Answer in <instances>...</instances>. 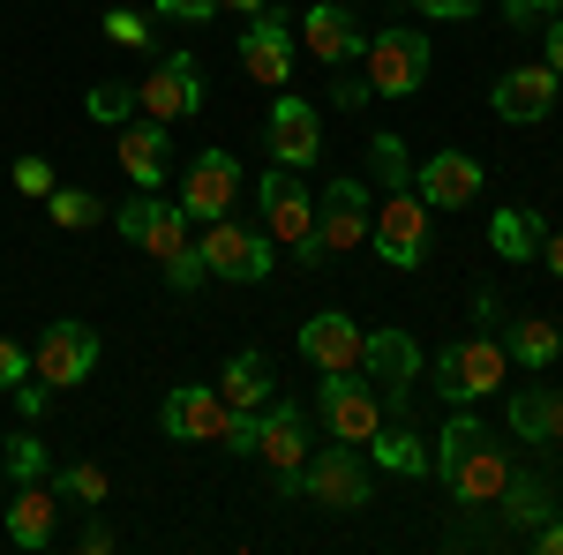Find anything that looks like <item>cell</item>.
I'll use <instances>...</instances> for the list:
<instances>
[{"label":"cell","mask_w":563,"mask_h":555,"mask_svg":"<svg viewBox=\"0 0 563 555\" xmlns=\"http://www.w3.org/2000/svg\"><path fill=\"white\" fill-rule=\"evenodd\" d=\"M158 421L174 443H218V451H256V413H233L218 384H174Z\"/></svg>","instance_id":"obj_1"},{"label":"cell","mask_w":563,"mask_h":555,"mask_svg":"<svg viewBox=\"0 0 563 555\" xmlns=\"http://www.w3.org/2000/svg\"><path fill=\"white\" fill-rule=\"evenodd\" d=\"M256 203H263V233L286 241V248L301 256V270H316V263H323V241H316V196L301 188V173L271 166L256 180Z\"/></svg>","instance_id":"obj_2"},{"label":"cell","mask_w":563,"mask_h":555,"mask_svg":"<svg viewBox=\"0 0 563 555\" xmlns=\"http://www.w3.org/2000/svg\"><path fill=\"white\" fill-rule=\"evenodd\" d=\"M429 68H435V53H429V38H421L413 23L376 31V38H368V53H361V76H368V90H376V98H413V90L429 84Z\"/></svg>","instance_id":"obj_3"},{"label":"cell","mask_w":563,"mask_h":555,"mask_svg":"<svg viewBox=\"0 0 563 555\" xmlns=\"http://www.w3.org/2000/svg\"><path fill=\"white\" fill-rule=\"evenodd\" d=\"M368 248H376L390 270H421V263H429V203H421V188H390L384 203H376Z\"/></svg>","instance_id":"obj_4"},{"label":"cell","mask_w":563,"mask_h":555,"mask_svg":"<svg viewBox=\"0 0 563 555\" xmlns=\"http://www.w3.org/2000/svg\"><path fill=\"white\" fill-rule=\"evenodd\" d=\"M429 376L435 390L451 398V406H474V398H488V390H504V376H511V353L496 338H459V345H443L429 360Z\"/></svg>","instance_id":"obj_5"},{"label":"cell","mask_w":563,"mask_h":555,"mask_svg":"<svg viewBox=\"0 0 563 555\" xmlns=\"http://www.w3.org/2000/svg\"><path fill=\"white\" fill-rule=\"evenodd\" d=\"M316 413H323V428H331L339 443H361V451H368V435L390 421L384 390L368 384L361 368H339V376H323V390H316Z\"/></svg>","instance_id":"obj_6"},{"label":"cell","mask_w":563,"mask_h":555,"mask_svg":"<svg viewBox=\"0 0 563 555\" xmlns=\"http://www.w3.org/2000/svg\"><path fill=\"white\" fill-rule=\"evenodd\" d=\"M256 458L271 466V480H278V496H294L301 503V466H308V421L294 398H278L271 390V406L256 413Z\"/></svg>","instance_id":"obj_7"},{"label":"cell","mask_w":563,"mask_h":555,"mask_svg":"<svg viewBox=\"0 0 563 555\" xmlns=\"http://www.w3.org/2000/svg\"><path fill=\"white\" fill-rule=\"evenodd\" d=\"M196 256L211 278H233V286H263L271 278V233L263 225H233V218H211L203 225V241H196Z\"/></svg>","instance_id":"obj_8"},{"label":"cell","mask_w":563,"mask_h":555,"mask_svg":"<svg viewBox=\"0 0 563 555\" xmlns=\"http://www.w3.org/2000/svg\"><path fill=\"white\" fill-rule=\"evenodd\" d=\"M301 496L323 503V511H361V503H376V488H368V473H361V443H323V451H308Z\"/></svg>","instance_id":"obj_9"},{"label":"cell","mask_w":563,"mask_h":555,"mask_svg":"<svg viewBox=\"0 0 563 555\" xmlns=\"http://www.w3.org/2000/svg\"><path fill=\"white\" fill-rule=\"evenodd\" d=\"M368 218H376V203H368V180H331L323 196H316V241H323V256H353V248H368Z\"/></svg>","instance_id":"obj_10"},{"label":"cell","mask_w":563,"mask_h":555,"mask_svg":"<svg viewBox=\"0 0 563 555\" xmlns=\"http://www.w3.org/2000/svg\"><path fill=\"white\" fill-rule=\"evenodd\" d=\"M98 331L90 323H45L38 331V345H31V376L38 384H53V390H68V384H84L90 368H98Z\"/></svg>","instance_id":"obj_11"},{"label":"cell","mask_w":563,"mask_h":555,"mask_svg":"<svg viewBox=\"0 0 563 555\" xmlns=\"http://www.w3.org/2000/svg\"><path fill=\"white\" fill-rule=\"evenodd\" d=\"M196 106H203V68H196L188 53H166V60L135 84V113H151V121H166V129L188 121Z\"/></svg>","instance_id":"obj_12"},{"label":"cell","mask_w":563,"mask_h":555,"mask_svg":"<svg viewBox=\"0 0 563 555\" xmlns=\"http://www.w3.org/2000/svg\"><path fill=\"white\" fill-rule=\"evenodd\" d=\"M241 203V166H233V151H203L188 180H180V211L196 218V225H211V218H233Z\"/></svg>","instance_id":"obj_13"},{"label":"cell","mask_w":563,"mask_h":555,"mask_svg":"<svg viewBox=\"0 0 563 555\" xmlns=\"http://www.w3.org/2000/svg\"><path fill=\"white\" fill-rule=\"evenodd\" d=\"M121 241H135L151 263H174L180 248H196V241H188V211H180V203H158V196L121 203Z\"/></svg>","instance_id":"obj_14"},{"label":"cell","mask_w":563,"mask_h":555,"mask_svg":"<svg viewBox=\"0 0 563 555\" xmlns=\"http://www.w3.org/2000/svg\"><path fill=\"white\" fill-rule=\"evenodd\" d=\"M323 158V121L308 98H271V166L286 173H308Z\"/></svg>","instance_id":"obj_15"},{"label":"cell","mask_w":563,"mask_h":555,"mask_svg":"<svg viewBox=\"0 0 563 555\" xmlns=\"http://www.w3.org/2000/svg\"><path fill=\"white\" fill-rule=\"evenodd\" d=\"M301 45L323 60V68H353L361 53H368V38H361V15H353L346 0H316L301 15Z\"/></svg>","instance_id":"obj_16"},{"label":"cell","mask_w":563,"mask_h":555,"mask_svg":"<svg viewBox=\"0 0 563 555\" xmlns=\"http://www.w3.org/2000/svg\"><path fill=\"white\" fill-rule=\"evenodd\" d=\"M361 345H368V331L353 323L346 308H323V315H308V323H301V360L316 368V376L361 368Z\"/></svg>","instance_id":"obj_17"},{"label":"cell","mask_w":563,"mask_h":555,"mask_svg":"<svg viewBox=\"0 0 563 555\" xmlns=\"http://www.w3.org/2000/svg\"><path fill=\"white\" fill-rule=\"evenodd\" d=\"M361 376L384 390V406H406V390L421 384V345L406 338V331H368V345H361Z\"/></svg>","instance_id":"obj_18"},{"label":"cell","mask_w":563,"mask_h":555,"mask_svg":"<svg viewBox=\"0 0 563 555\" xmlns=\"http://www.w3.org/2000/svg\"><path fill=\"white\" fill-rule=\"evenodd\" d=\"M241 68H249V84H286V76H294V15H278V8L249 15V31H241Z\"/></svg>","instance_id":"obj_19"},{"label":"cell","mask_w":563,"mask_h":555,"mask_svg":"<svg viewBox=\"0 0 563 555\" xmlns=\"http://www.w3.org/2000/svg\"><path fill=\"white\" fill-rule=\"evenodd\" d=\"M413 188H421L429 211H466V203H481V158H466V151H435V158H421Z\"/></svg>","instance_id":"obj_20"},{"label":"cell","mask_w":563,"mask_h":555,"mask_svg":"<svg viewBox=\"0 0 563 555\" xmlns=\"http://www.w3.org/2000/svg\"><path fill=\"white\" fill-rule=\"evenodd\" d=\"M556 90H563V76L533 60V68H511V76H496V90H488V106H496L504 121H549Z\"/></svg>","instance_id":"obj_21"},{"label":"cell","mask_w":563,"mask_h":555,"mask_svg":"<svg viewBox=\"0 0 563 555\" xmlns=\"http://www.w3.org/2000/svg\"><path fill=\"white\" fill-rule=\"evenodd\" d=\"M53 533H60V488H45V480H15L8 541H15V548H53Z\"/></svg>","instance_id":"obj_22"},{"label":"cell","mask_w":563,"mask_h":555,"mask_svg":"<svg viewBox=\"0 0 563 555\" xmlns=\"http://www.w3.org/2000/svg\"><path fill=\"white\" fill-rule=\"evenodd\" d=\"M166 158H174L166 151V121H151V113L143 121H121V173H129L143 196L166 188Z\"/></svg>","instance_id":"obj_23"},{"label":"cell","mask_w":563,"mask_h":555,"mask_svg":"<svg viewBox=\"0 0 563 555\" xmlns=\"http://www.w3.org/2000/svg\"><path fill=\"white\" fill-rule=\"evenodd\" d=\"M504 480H511V458H504V451H496L488 435H481L474 451H466L459 466L443 473V488H451L459 503H496V496H504Z\"/></svg>","instance_id":"obj_24"},{"label":"cell","mask_w":563,"mask_h":555,"mask_svg":"<svg viewBox=\"0 0 563 555\" xmlns=\"http://www.w3.org/2000/svg\"><path fill=\"white\" fill-rule=\"evenodd\" d=\"M511 435L519 443H563V390L549 384L511 390Z\"/></svg>","instance_id":"obj_25"},{"label":"cell","mask_w":563,"mask_h":555,"mask_svg":"<svg viewBox=\"0 0 563 555\" xmlns=\"http://www.w3.org/2000/svg\"><path fill=\"white\" fill-rule=\"evenodd\" d=\"M271 390H278V384H271V360H263V353H233L225 376H218V398H225L233 413H263Z\"/></svg>","instance_id":"obj_26"},{"label":"cell","mask_w":563,"mask_h":555,"mask_svg":"<svg viewBox=\"0 0 563 555\" xmlns=\"http://www.w3.org/2000/svg\"><path fill=\"white\" fill-rule=\"evenodd\" d=\"M488 248H496L504 263H533V256H541V218L526 211V203L496 211V218H488Z\"/></svg>","instance_id":"obj_27"},{"label":"cell","mask_w":563,"mask_h":555,"mask_svg":"<svg viewBox=\"0 0 563 555\" xmlns=\"http://www.w3.org/2000/svg\"><path fill=\"white\" fill-rule=\"evenodd\" d=\"M504 353L526 360V368H549V360L563 353V331L549 323V315H519V323H511V338H504Z\"/></svg>","instance_id":"obj_28"},{"label":"cell","mask_w":563,"mask_h":555,"mask_svg":"<svg viewBox=\"0 0 563 555\" xmlns=\"http://www.w3.org/2000/svg\"><path fill=\"white\" fill-rule=\"evenodd\" d=\"M496 503H504V518H511V525H526V533H533L541 518L556 511V503H549V480H533V473H511Z\"/></svg>","instance_id":"obj_29"},{"label":"cell","mask_w":563,"mask_h":555,"mask_svg":"<svg viewBox=\"0 0 563 555\" xmlns=\"http://www.w3.org/2000/svg\"><path fill=\"white\" fill-rule=\"evenodd\" d=\"M368 451H376V466L384 473H406V480H413V473H429V451H421V435H406V428H376V435H368Z\"/></svg>","instance_id":"obj_30"},{"label":"cell","mask_w":563,"mask_h":555,"mask_svg":"<svg viewBox=\"0 0 563 555\" xmlns=\"http://www.w3.org/2000/svg\"><path fill=\"white\" fill-rule=\"evenodd\" d=\"M45 218H53L60 233H90V225H106V203H98L90 188H60V180H53V196H45Z\"/></svg>","instance_id":"obj_31"},{"label":"cell","mask_w":563,"mask_h":555,"mask_svg":"<svg viewBox=\"0 0 563 555\" xmlns=\"http://www.w3.org/2000/svg\"><path fill=\"white\" fill-rule=\"evenodd\" d=\"M53 488H60L68 503H90V511H98V503H113V480H106V466H90V458L60 466V473H53Z\"/></svg>","instance_id":"obj_32"},{"label":"cell","mask_w":563,"mask_h":555,"mask_svg":"<svg viewBox=\"0 0 563 555\" xmlns=\"http://www.w3.org/2000/svg\"><path fill=\"white\" fill-rule=\"evenodd\" d=\"M368 173H376V188H413V158H406V135H376L368 143Z\"/></svg>","instance_id":"obj_33"},{"label":"cell","mask_w":563,"mask_h":555,"mask_svg":"<svg viewBox=\"0 0 563 555\" xmlns=\"http://www.w3.org/2000/svg\"><path fill=\"white\" fill-rule=\"evenodd\" d=\"M45 443L38 435H31V428H23V435H8V480H45Z\"/></svg>","instance_id":"obj_34"},{"label":"cell","mask_w":563,"mask_h":555,"mask_svg":"<svg viewBox=\"0 0 563 555\" xmlns=\"http://www.w3.org/2000/svg\"><path fill=\"white\" fill-rule=\"evenodd\" d=\"M84 113H90V121H106V129H121V121H135V90L98 84V90L84 98Z\"/></svg>","instance_id":"obj_35"},{"label":"cell","mask_w":563,"mask_h":555,"mask_svg":"<svg viewBox=\"0 0 563 555\" xmlns=\"http://www.w3.org/2000/svg\"><path fill=\"white\" fill-rule=\"evenodd\" d=\"M106 38L113 45H151V23L135 8H106Z\"/></svg>","instance_id":"obj_36"},{"label":"cell","mask_w":563,"mask_h":555,"mask_svg":"<svg viewBox=\"0 0 563 555\" xmlns=\"http://www.w3.org/2000/svg\"><path fill=\"white\" fill-rule=\"evenodd\" d=\"M203 278H211V270H203V256H196V248H180V256L166 263V286H174V293H196Z\"/></svg>","instance_id":"obj_37"},{"label":"cell","mask_w":563,"mask_h":555,"mask_svg":"<svg viewBox=\"0 0 563 555\" xmlns=\"http://www.w3.org/2000/svg\"><path fill=\"white\" fill-rule=\"evenodd\" d=\"M15 188H23V196H53V166H45V158H15Z\"/></svg>","instance_id":"obj_38"},{"label":"cell","mask_w":563,"mask_h":555,"mask_svg":"<svg viewBox=\"0 0 563 555\" xmlns=\"http://www.w3.org/2000/svg\"><path fill=\"white\" fill-rule=\"evenodd\" d=\"M31 376V345H15V338H0V390H15Z\"/></svg>","instance_id":"obj_39"},{"label":"cell","mask_w":563,"mask_h":555,"mask_svg":"<svg viewBox=\"0 0 563 555\" xmlns=\"http://www.w3.org/2000/svg\"><path fill=\"white\" fill-rule=\"evenodd\" d=\"M8 398H15V406H23V421H38L45 406H53V384H38V376H23V384L8 390Z\"/></svg>","instance_id":"obj_40"},{"label":"cell","mask_w":563,"mask_h":555,"mask_svg":"<svg viewBox=\"0 0 563 555\" xmlns=\"http://www.w3.org/2000/svg\"><path fill=\"white\" fill-rule=\"evenodd\" d=\"M368 98H376V90H368V76H346V68H339V84H331V106H346V113H361Z\"/></svg>","instance_id":"obj_41"},{"label":"cell","mask_w":563,"mask_h":555,"mask_svg":"<svg viewBox=\"0 0 563 555\" xmlns=\"http://www.w3.org/2000/svg\"><path fill=\"white\" fill-rule=\"evenodd\" d=\"M421 15H435V23H474L481 15V0H413Z\"/></svg>","instance_id":"obj_42"},{"label":"cell","mask_w":563,"mask_h":555,"mask_svg":"<svg viewBox=\"0 0 563 555\" xmlns=\"http://www.w3.org/2000/svg\"><path fill=\"white\" fill-rule=\"evenodd\" d=\"M158 15H166V23H211L218 0H158Z\"/></svg>","instance_id":"obj_43"},{"label":"cell","mask_w":563,"mask_h":555,"mask_svg":"<svg viewBox=\"0 0 563 555\" xmlns=\"http://www.w3.org/2000/svg\"><path fill=\"white\" fill-rule=\"evenodd\" d=\"M541 68H556V76H563V15L541 23Z\"/></svg>","instance_id":"obj_44"},{"label":"cell","mask_w":563,"mask_h":555,"mask_svg":"<svg viewBox=\"0 0 563 555\" xmlns=\"http://www.w3.org/2000/svg\"><path fill=\"white\" fill-rule=\"evenodd\" d=\"M533 541H541V555H563V518L549 511V518H541V525H533Z\"/></svg>","instance_id":"obj_45"},{"label":"cell","mask_w":563,"mask_h":555,"mask_svg":"<svg viewBox=\"0 0 563 555\" xmlns=\"http://www.w3.org/2000/svg\"><path fill=\"white\" fill-rule=\"evenodd\" d=\"M541 263H549V278H563V233H541Z\"/></svg>","instance_id":"obj_46"},{"label":"cell","mask_w":563,"mask_h":555,"mask_svg":"<svg viewBox=\"0 0 563 555\" xmlns=\"http://www.w3.org/2000/svg\"><path fill=\"white\" fill-rule=\"evenodd\" d=\"M218 8H233V15H263L271 0H218Z\"/></svg>","instance_id":"obj_47"},{"label":"cell","mask_w":563,"mask_h":555,"mask_svg":"<svg viewBox=\"0 0 563 555\" xmlns=\"http://www.w3.org/2000/svg\"><path fill=\"white\" fill-rule=\"evenodd\" d=\"M533 8H541V15H563V0H533Z\"/></svg>","instance_id":"obj_48"}]
</instances>
